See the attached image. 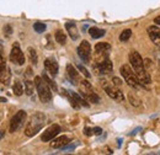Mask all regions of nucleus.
<instances>
[{"instance_id": "1", "label": "nucleus", "mask_w": 160, "mask_h": 155, "mask_svg": "<svg viewBox=\"0 0 160 155\" xmlns=\"http://www.w3.org/2000/svg\"><path fill=\"white\" fill-rule=\"evenodd\" d=\"M44 123H46V116L42 112L33 113L32 116L30 117V119H28V122L26 124L25 134L27 137H33L43 128Z\"/></svg>"}, {"instance_id": "2", "label": "nucleus", "mask_w": 160, "mask_h": 155, "mask_svg": "<svg viewBox=\"0 0 160 155\" xmlns=\"http://www.w3.org/2000/svg\"><path fill=\"white\" fill-rule=\"evenodd\" d=\"M35 85H36L40 100L43 103H48L52 100V92H51L49 85L43 80V78L41 77L35 78Z\"/></svg>"}, {"instance_id": "3", "label": "nucleus", "mask_w": 160, "mask_h": 155, "mask_svg": "<svg viewBox=\"0 0 160 155\" xmlns=\"http://www.w3.org/2000/svg\"><path fill=\"white\" fill-rule=\"evenodd\" d=\"M121 75L124 78L126 82L131 86V88H134V89H138L140 86V82L138 80V77L136 74V72L133 70V68H131L128 64H124L122 65L120 69Z\"/></svg>"}, {"instance_id": "4", "label": "nucleus", "mask_w": 160, "mask_h": 155, "mask_svg": "<svg viewBox=\"0 0 160 155\" xmlns=\"http://www.w3.org/2000/svg\"><path fill=\"white\" fill-rule=\"evenodd\" d=\"M102 88L105 89L106 94L111 97L112 100L118 101V102H123V101H124V96H123L122 91H121L117 86H115V85H110L107 81H102Z\"/></svg>"}, {"instance_id": "5", "label": "nucleus", "mask_w": 160, "mask_h": 155, "mask_svg": "<svg viewBox=\"0 0 160 155\" xmlns=\"http://www.w3.org/2000/svg\"><path fill=\"white\" fill-rule=\"evenodd\" d=\"M25 119H26V112H25L23 110L18 111V112L14 115V117L11 118V122H10V132L14 133V132L19 131L21 127H22Z\"/></svg>"}, {"instance_id": "6", "label": "nucleus", "mask_w": 160, "mask_h": 155, "mask_svg": "<svg viewBox=\"0 0 160 155\" xmlns=\"http://www.w3.org/2000/svg\"><path fill=\"white\" fill-rule=\"evenodd\" d=\"M10 60L18 65H22L25 63V56L22 53L20 48V44L16 42L12 44V48H11V52H10Z\"/></svg>"}, {"instance_id": "7", "label": "nucleus", "mask_w": 160, "mask_h": 155, "mask_svg": "<svg viewBox=\"0 0 160 155\" xmlns=\"http://www.w3.org/2000/svg\"><path fill=\"white\" fill-rule=\"evenodd\" d=\"M78 56L84 63H89L91 57V46L88 41H82L78 47Z\"/></svg>"}, {"instance_id": "8", "label": "nucleus", "mask_w": 160, "mask_h": 155, "mask_svg": "<svg viewBox=\"0 0 160 155\" xmlns=\"http://www.w3.org/2000/svg\"><path fill=\"white\" fill-rule=\"evenodd\" d=\"M60 133V127L58 124H52V126H49L44 132H43V134L41 136V140L42 142H51V140H53L56 137L58 136Z\"/></svg>"}, {"instance_id": "9", "label": "nucleus", "mask_w": 160, "mask_h": 155, "mask_svg": "<svg viewBox=\"0 0 160 155\" xmlns=\"http://www.w3.org/2000/svg\"><path fill=\"white\" fill-rule=\"evenodd\" d=\"M128 58H129V63H131V65H132V68H133L134 72L140 70V69L144 68V60H143L142 56H140L138 52H136V51L131 52Z\"/></svg>"}, {"instance_id": "10", "label": "nucleus", "mask_w": 160, "mask_h": 155, "mask_svg": "<svg viewBox=\"0 0 160 155\" xmlns=\"http://www.w3.org/2000/svg\"><path fill=\"white\" fill-rule=\"evenodd\" d=\"M94 69L98 70V74H110L112 72V69H113V65H112L111 60L107 59L101 64H95Z\"/></svg>"}, {"instance_id": "11", "label": "nucleus", "mask_w": 160, "mask_h": 155, "mask_svg": "<svg viewBox=\"0 0 160 155\" xmlns=\"http://www.w3.org/2000/svg\"><path fill=\"white\" fill-rule=\"evenodd\" d=\"M44 68L46 70L52 75V77H56L58 74V70H59V67H58V63L54 60V59H46L44 60Z\"/></svg>"}, {"instance_id": "12", "label": "nucleus", "mask_w": 160, "mask_h": 155, "mask_svg": "<svg viewBox=\"0 0 160 155\" xmlns=\"http://www.w3.org/2000/svg\"><path fill=\"white\" fill-rule=\"evenodd\" d=\"M148 35H149V37L152 39V42L155 44V46H158L160 47V28L158 26H150V27H148Z\"/></svg>"}, {"instance_id": "13", "label": "nucleus", "mask_w": 160, "mask_h": 155, "mask_svg": "<svg viewBox=\"0 0 160 155\" xmlns=\"http://www.w3.org/2000/svg\"><path fill=\"white\" fill-rule=\"evenodd\" d=\"M69 138L67 136H62V137H58V138H54L53 139V142L51 143V147L53 148V149H62L64 145H67L68 143H69Z\"/></svg>"}, {"instance_id": "14", "label": "nucleus", "mask_w": 160, "mask_h": 155, "mask_svg": "<svg viewBox=\"0 0 160 155\" xmlns=\"http://www.w3.org/2000/svg\"><path fill=\"white\" fill-rule=\"evenodd\" d=\"M65 28H67V31H68L70 38L73 39V41H77V39L79 38V31H78V27H77L75 23H73V22H67V23H65Z\"/></svg>"}, {"instance_id": "15", "label": "nucleus", "mask_w": 160, "mask_h": 155, "mask_svg": "<svg viewBox=\"0 0 160 155\" xmlns=\"http://www.w3.org/2000/svg\"><path fill=\"white\" fill-rule=\"evenodd\" d=\"M136 74H137V77H138V80H139L140 85L145 86V85H149V84H150V77H149V74L147 73V70H145L144 68L140 69V70H137Z\"/></svg>"}, {"instance_id": "16", "label": "nucleus", "mask_w": 160, "mask_h": 155, "mask_svg": "<svg viewBox=\"0 0 160 155\" xmlns=\"http://www.w3.org/2000/svg\"><path fill=\"white\" fill-rule=\"evenodd\" d=\"M67 73H68V77L72 79L73 84H78V81H79V73L75 69V67H73L72 64H68L67 65Z\"/></svg>"}, {"instance_id": "17", "label": "nucleus", "mask_w": 160, "mask_h": 155, "mask_svg": "<svg viewBox=\"0 0 160 155\" xmlns=\"http://www.w3.org/2000/svg\"><path fill=\"white\" fill-rule=\"evenodd\" d=\"M89 33L92 38H100L105 35V30H101V28H98V27H91L89 30Z\"/></svg>"}, {"instance_id": "18", "label": "nucleus", "mask_w": 160, "mask_h": 155, "mask_svg": "<svg viewBox=\"0 0 160 155\" xmlns=\"http://www.w3.org/2000/svg\"><path fill=\"white\" fill-rule=\"evenodd\" d=\"M35 82H32L31 80H26L25 81V84H23V88H25V92H26V95H28V96H31L32 94H33V90H35Z\"/></svg>"}, {"instance_id": "19", "label": "nucleus", "mask_w": 160, "mask_h": 155, "mask_svg": "<svg viewBox=\"0 0 160 155\" xmlns=\"http://www.w3.org/2000/svg\"><path fill=\"white\" fill-rule=\"evenodd\" d=\"M69 92H70V95H72V96L75 98V101L79 103L80 106H85V107H89V103H88L89 101H88L85 97H81L80 95H78L77 92H73V91H69Z\"/></svg>"}, {"instance_id": "20", "label": "nucleus", "mask_w": 160, "mask_h": 155, "mask_svg": "<svg viewBox=\"0 0 160 155\" xmlns=\"http://www.w3.org/2000/svg\"><path fill=\"white\" fill-rule=\"evenodd\" d=\"M128 100H129L131 105H132V106H134V107H139L140 105H142L140 98L137 96L136 94H133V92H129V94H128Z\"/></svg>"}, {"instance_id": "21", "label": "nucleus", "mask_w": 160, "mask_h": 155, "mask_svg": "<svg viewBox=\"0 0 160 155\" xmlns=\"http://www.w3.org/2000/svg\"><path fill=\"white\" fill-rule=\"evenodd\" d=\"M54 37H56V41L59 43V44H65L67 43V35L62 31V30H58V31H56V35H54Z\"/></svg>"}, {"instance_id": "22", "label": "nucleus", "mask_w": 160, "mask_h": 155, "mask_svg": "<svg viewBox=\"0 0 160 155\" xmlns=\"http://www.w3.org/2000/svg\"><path fill=\"white\" fill-rule=\"evenodd\" d=\"M111 49V46L107 42H100L95 46V52H108Z\"/></svg>"}, {"instance_id": "23", "label": "nucleus", "mask_w": 160, "mask_h": 155, "mask_svg": "<svg viewBox=\"0 0 160 155\" xmlns=\"http://www.w3.org/2000/svg\"><path fill=\"white\" fill-rule=\"evenodd\" d=\"M27 53H28V58H30V60H31V63H32L33 65H36L37 62H38V57H37L36 51H35L32 47H30V48L27 49Z\"/></svg>"}, {"instance_id": "24", "label": "nucleus", "mask_w": 160, "mask_h": 155, "mask_svg": "<svg viewBox=\"0 0 160 155\" xmlns=\"http://www.w3.org/2000/svg\"><path fill=\"white\" fill-rule=\"evenodd\" d=\"M12 91L16 96H21L23 94V86L20 81H15L14 82V86H12Z\"/></svg>"}, {"instance_id": "25", "label": "nucleus", "mask_w": 160, "mask_h": 155, "mask_svg": "<svg viewBox=\"0 0 160 155\" xmlns=\"http://www.w3.org/2000/svg\"><path fill=\"white\" fill-rule=\"evenodd\" d=\"M85 98L89 101V102H91V103H100V97L98 96L94 91H91V92H89L86 96H85Z\"/></svg>"}, {"instance_id": "26", "label": "nucleus", "mask_w": 160, "mask_h": 155, "mask_svg": "<svg viewBox=\"0 0 160 155\" xmlns=\"http://www.w3.org/2000/svg\"><path fill=\"white\" fill-rule=\"evenodd\" d=\"M0 80H1L5 85H9V81H10V70H9V68H6V69L0 74Z\"/></svg>"}, {"instance_id": "27", "label": "nucleus", "mask_w": 160, "mask_h": 155, "mask_svg": "<svg viewBox=\"0 0 160 155\" xmlns=\"http://www.w3.org/2000/svg\"><path fill=\"white\" fill-rule=\"evenodd\" d=\"M42 78H43V80H44V81H46V82H47V84L49 85V88H51L52 90L57 91V85H56V82H54V81H53V80H52L51 78L48 77V75H47L46 73H44V74L42 75Z\"/></svg>"}, {"instance_id": "28", "label": "nucleus", "mask_w": 160, "mask_h": 155, "mask_svg": "<svg viewBox=\"0 0 160 155\" xmlns=\"http://www.w3.org/2000/svg\"><path fill=\"white\" fill-rule=\"evenodd\" d=\"M131 36H132V31L129 28H127V30L122 31V33L120 35V41L121 42H126V41L131 38Z\"/></svg>"}, {"instance_id": "29", "label": "nucleus", "mask_w": 160, "mask_h": 155, "mask_svg": "<svg viewBox=\"0 0 160 155\" xmlns=\"http://www.w3.org/2000/svg\"><path fill=\"white\" fill-rule=\"evenodd\" d=\"M33 30L37 33H42V32L46 31V25L42 23V22H36V23H33Z\"/></svg>"}, {"instance_id": "30", "label": "nucleus", "mask_w": 160, "mask_h": 155, "mask_svg": "<svg viewBox=\"0 0 160 155\" xmlns=\"http://www.w3.org/2000/svg\"><path fill=\"white\" fill-rule=\"evenodd\" d=\"M6 69V62H5V58L2 56V53L0 52V74Z\"/></svg>"}, {"instance_id": "31", "label": "nucleus", "mask_w": 160, "mask_h": 155, "mask_svg": "<svg viewBox=\"0 0 160 155\" xmlns=\"http://www.w3.org/2000/svg\"><path fill=\"white\" fill-rule=\"evenodd\" d=\"M77 68L80 70V73H82V74L85 75V78H90V73L88 72V69H86L85 67H82L81 64H78V67H77Z\"/></svg>"}, {"instance_id": "32", "label": "nucleus", "mask_w": 160, "mask_h": 155, "mask_svg": "<svg viewBox=\"0 0 160 155\" xmlns=\"http://www.w3.org/2000/svg\"><path fill=\"white\" fill-rule=\"evenodd\" d=\"M77 147V144H67V145H64L63 148H62V150H64V152H69V150H73L74 148Z\"/></svg>"}, {"instance_id": "33", "label": "nucleus", "mask_w": 160, "mask_h": 155, "mask_svg": "<svg viewBox=\"0 0 160 155\" xmlns=\"http://www.w3.org/2000/svg\"><path fill=\"white\" fill-rule=\"evenodd\" d=\"M112 82H113V85H115V86H117V88L122 85V80H121V79H118V78H116V77L112 79Z\"/></svg>"}, {"instance_id": "34", "label": "nucleus", "mask_w": 160, "mask_h": 155, "mask_svg": "<svg viewBox=\"0 0 160 155\" xmlns=\"http://www.w3.org/2000/svg\"><path fill=\"white\" fill-rule=\"evenodd\" d=\"M4 32L8 35V36H10L11 33H12V30H11V26L10 25H6L5 27H4Z\"/></svg>"}, {"instance_id": "35", "label": "nucleus", "mask_w": 160, "mask_h": 155, "mask_svg": "<svg viewBox=\"0 0 160 155\" xmlns=\"http://www.w3.org/2000/svg\"><path fill=\"white\" fill-rule=\"evenodd\" d=\"M84 134L88 137L92 136V134H94V129H92V128H85V129H84Z\"/></svg>"}, {"instance_id": "36", "label": "nucleus", "mask_w": 160, "mask_h": 155, "mask_svg": "<svg viewBox=\"0 0 160 155\" xmlns=\"http://www.w3.org/2000/svg\"><path fill=\"white\" fill-rule=\"evenodd\" d=\"M92 129H94V134H96V136H100L101 133H102V129H101L100 127H95Z\"/></svg>"}, {"instance_id": "37", "label": "nucleus", "mask_w": 160, "mask_h": 155, "mask_svg": "<svg viewBox=\"0 0 160 155\" xmlns=\"http://www.w3.org/2000/svg\"><path fill=\"white\" fill-rule=\"evenodd\" d=\"M154 23H157V25H159V26H160V15H159V16H157V18L154 19Z\"/></svg>"}, {"instance_id": "38", "label": "nucleus", "mask_w": 160, "mask_h": 155, "mask_svg": "<svg viewBox=\"0 0 160 155\" xmlns=\"http://www.w3.org/2000/svg\"><path fill=\"white\" fill-rule=\"evenodd\" d=\"M32 75V73H31V68H28L27 69V77H31Z\"/></svg>"}, {"instance_id": "39", "label": "nucleus", "mask_w": 160, "mask_h": 155, "mask_svg": "<svg viewBox=\"0 0 160 155\" xmlns=\"http://www.w3.org/2000/svg\"><path fill=\"white\" fill-rule=\"evenodd\" d=\"M2 138H4V132L0 131V139H2Z\"/></svg>"}, {"instance_id": "40", "label": "nucleus", "mask_w": 160, "mask_h": 155, "mask_svg": "<svg viewBox=\"0 0 160 155\" xmlns=\"http://www.w3.org/2000/svg\"><path fill=\"white\" fill-rule=\"evenodd\" d=\"M0 101H1V102H6V98H4V97H0Z\"/></svg>"}]
</instances>
